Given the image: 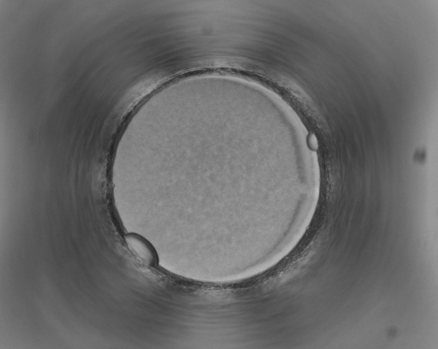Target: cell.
Returning <instances> with one entry per match:
<instances>
[{
  "mask_svg": "<svg viewBox=\"0 0 438 349\" xmlns=\"http://www.w3.org/2000/svg\"><path fill=\"white\" fill-rule=\"evenodd\" d=\"M125 240L132 252L143 264L148 267H155L157 264V256L151 244L142 236L136 233H128Z\"/></svg>",
  "mask_w": 438,
  "mask_h": 349,
  "instance_id": "6da1fadb",
  "label": "cell"
}]
</instances>
